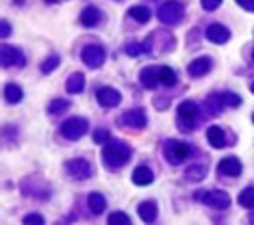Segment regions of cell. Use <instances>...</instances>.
I'll use <instances>...</instances> for the list:
<instances>
[{"label":"cell","mask_w":254,"mask_h":225,"mask_svg":"<svg viewBox=\"0 0 254 225\" xmlns=\"http://www.w3.org/2000/svg\"><path fill=\"white\" fill-rule=\"evenodd\" d=\"M102 160L109 169H122L130 160V147L122 141H109L102 149Z\"/></svg>","instance_id":"obj_1"},{"label":"cell","mask_w":254,"mask_h":225,"mask_svg":"<svg viewBox=\"0 0 254 225\" xmlns=\"http://www.w3.org/2000/svg\"><path fill=\"white\" fill-rule=\"evenodd\" d=\"M176 121H178V128L183 132H191L195 128V121H198V104L191 100L181 102L178 113H176Z\"/></svg>","instance_id":"obj_2"},{"label":"cell","mask_w":254,"mask_h":225,"mask_svg":"<svg viewBox=\"0 0 254 225\" xmlns=\"http://www.w3.org/2000/svg\"><path fill=\"white\" fill-rule=\"evenodd\" d=\"M163 156L170 165H183L185 160L191 156V147L183 141H167L163 145Z\"/></svg>","instance_id":"obj_3"},{"label":"cell","mask_w":254,"mask_h":225,"mask_svg":"<svg viewBox=\"0 0 254 225\" xmlns=\"http://www.w3.org/2000/svg\"><path fill=\"white\" fill-rule=\"evenodd\" d=\"M183 15H185V7L178 0H167L159 9V20L163 24H178L183 20Z\"/></svg>","instance_id":"obj_4"},{"label":"cell","mask_w":254,"mask_h":225,"mask_svg":"<svg viewBox=\"0 0 254 225\" xmlns=\"http://www.w3.org/2000/svg\"><path fill=\"white\" fill-rule=\"evenodd\" d=\"M87 128H89L87 119L72 117V119H67V121H63L61 124V136H65L67 141H78L80 136H85Z\"/></svg>","instance_id":"obj_5"},{"label":"cell","mask_w":254,"mask_h":225,"mask_svg":"<svg viewBox=\"0 0 254 225\" xmlns=\"http://www.w3.org/2000/svg\"><path fill=\"white\" fill-rule=\"evenodd\" d=\"M198 199L202 201V204L215 208V210H226V208L230 206V197L228 193H224V190L219 188H213V190H202V193L198 195Z\"/></svg>","instance_id":"obj_6"},{"label":"cell","mask_w":254,"mask_h":225,"mask_svg":"<svg viewBox=\"0 0 254 225\" xmlns=\"http://www.w3.org/2000/svg\"><path fill=\"white\" fill-rule=\"evenodd\" d=\"M80 59H83V63L87 67H100L102 63H105L107 59V52L102 45H96V44H91V45H85L83 52H80Z\"/></svg>","instance_id":"obj_7"},{"label":"cell","mask_w":254,"mask_h":225,"mask_svg":"<svg viewBox=\"0 0 254 225\" xmlns=\"http://www.w3.org/2000/svg\"><path fill=\"white\" fill-rule=\"evenodd\" d=\"M65 169L74 180H87V178H91V171H94L85 158H72L70 163L65 165Z\"/></svg>","instance_id":"obj_8"},{"label":"cell","mask_w":254,"mask_h":225,"mask_svg":"<svg viewBox=\"0 0 254 225\" xmlns=\"http://www.w3.org/2000/svg\"><path fill=\"white\" fill-rule=\"evenodd\" d=\"M96 100H98L100 106L113 108V106H118V104L122 102V95H120V91L113 89V87H102V89L96 91Z\"/></svg>","instance_id":"obj_9"},{"label":"cell","mask_w":254,"mask_h":225,"mask_svg":"<svg viewBox=\"0 0 254 225\" xmlns=\"http://www.w3.org/2000/svg\"><path fill=\"white\" fill-rule=\"evenodd\" d=\"M122 124L126 126V128H130V130H143V128H146V124H148L146 113H143L141 108H132V111H126V113L122 115Z\"/></svg>","instance_id":"obj_10"},{"label":"cell","mask_w":254,"mask_h":225,"mask_svg":"<svg viewBox=\"0 0 254 225\" xmlns=\"http://www.w3.org/2000/svg\"><path fill=\"white\" fill-rule=\"evenodd\" d=\"M24 63H26V59L20 48L2 45V65L4 67H24Z\"/></svg>","instance_id":"obj_11"},{"label":"cell","mask_w":254,"mask_h":225,"mask_svg":"<svg viewBox=\"0 0 254 225\" xmlns=\"http://www.w3.org/2000/svg\"><path fill=\"white\" fill-rule=\"evenodd\" d=\"M217 173L219 176H226V178H237L241 173V160L237 158V156H228V158L219 160L217 165Z\"/></svg>","instance_id":"obj_12"},{"label":"cell","mask_w":254,"mask_h":225,"mask_svg":"<svg viewBox=\"0 0 254 225\" xmlns=\"http://www.w3.org/2000/svg\"><path fill=\"white\" fill-rule=\"evenodd\" d=\"M211 67H213V61L209 59V56H200V59L189 63V76L202 78V76H206V74L211 72Z\"/></svg>","instance_id":"obj_13"},{"label":"cell","mask_w":254,"mask_h":225,"mask_svg":"<svg viewBox=\"0 0 254 225\" xmlns=\"http://www.w3.org/2000/svg\"><path fill=\"white\" fill-rule=\"evenodd\" d=\"M206 39L213 42V44H226L230 39V31L222 24H211L209 28H206Z\"/></svg>","instance_id":"obj_14"},{"label":"cell","mask_w":254,"mask_h":225,"mask_svg":"<svg viewBox=\"0 0 254 225\" xmlns=\"http://www.w3.org/2000/svg\"><path fill=\"white\" fill-rule=\"evenodd\" d=\"M206 138H209V143L215 149H219V147H224V145H228L230 141H226V132H224L219 126H211L209 130H206Z\"/></svg>","instance_id":"obj_15"},{"label":"cell","mask_w":254,"mask_h":225,"mask_svg":"<svg viewBox=\"0 0 254 225\" xmlns=\"http://www.w3.org/2000/svg\"><path fill=\"white\" fill-rule=\"evenodd\" d=\"M139 80H141V85L146 87V89H157V85L161 83L159 80V67L157 69L154 67H143L141 74H139Z\"/></svg>","instance_id":"obj_16"},{"label":"cell","mask_w":254,"mask_h":225,"mask_svg":"<svg viewBox=\"0 0 254 225\" xmlns=\"http://www.w3.org/2000/svg\"><path fill=\"white\" fill-rule=\"evenodd\" d=\"M100 20H102V13H100V9H96V7H87L83 13H80V24L87 26V28L98 26Z\"/></svg>","instance_id":"obj_17"},{"label":"cell","mask_w":254,"mask_h":225,"mask_svg":"<svg viewBox=\"0 0 254 225\" xmlns=\"http://www.w3.org/2000/svg\"><path fill=\"white\" fill-rule=\"evenodd\" d=\"M65 89H67V93L78 95L80 91L85 89V74L74 72L72 76H67V80H65Z\"/></svg>","instance_id":"obj_18"},{"label":"cell","mask_w":254,"mask_h":225,"mask_svg":"<svg viewBox=\"0 0 254 225\" xmlns=\"http://www.w3.org/2000/svg\"><path fill=\"white\" fill-rule=\"evenodd\" d=\"M154 180V173L148 169V167H137L135 171H132V182L137 184V186H148V184H152Z\"/></svg>","instance_id":"obj_19"},{"label":"cell","mask_w":254,"mask_h":225,"mask_svg":"<svg viewBox=\"0 0 254 225\" xmlns=\"http://www.w3.org/2000/svg\"><path fill=\"white\" fill-rule=\"evenodd\" d=\"M137 210H139V217L146 223H152L154 219H157V215H159V212H157V204H154V201H141Z\"/></svg>","instance_id":"obj_20"},{"label":"cell","mask_w":254,"mask_h":225,"mask_svg":"<svg viewBox=\"0 0 254 225\" xmlns=\"http://www.w3.org/2000/svg\"><path fill=\"white\" fill-rule=\"evenodd\" d=\"M128 17L135 22H139V24H146V22L152 17V11L148 7H143V4H137V7H130L128 9Z\"/></svg>","instance_id":"obj_21"},{"label":"cell","mask_w":254,"mask_h":225,"mask_svg":"<svg viewBox=\"0 0 254 225\" xmlns=\"http://www.w3.org/2000/svg\"><path fill=\"white\" fill-rule=\"evenodd\" d=\"M87 206L94 215H100V212H105V208H107V199L102 197V193H91L87 197Z\"/></svg>","instance_id":"obj_22"},{"label":"cell","mask_w":254,"mask_h":225,"mask_svg":"<svg viewBox=\"0 0 254 225\" xmlns=\"http://www.w3.org/2000/svg\"><path fill=\"white\" fill-rule=\"evenodd\" d=\"M22 97H24V93H22L20 85H13V83L4 85V100H7L9 104H18Z\"/></svg>","instance_id":"obj_23"},{"label":"cell","mask_w":254,"mask_h":225,"mask_svg":"<svg viewBox=\"0 0 254 225\" xmlns=\"http://www.w3.org/2000/svg\"><path fill=\"white\" fill-rule=\"evenodd\" d=\"M159 80H161V85H165V87H172V85H176V72L172 67H159Z\"/></svg>","instance_id":"obj_24"},{"label":"cell","mask_w":254,"mask_h":225,"mask_svg":"<svg viewBox=\"0 0 254 225\" xmlns=\"http://www.w3.org/2000/svg\"><path fill=\"white\" fill-rule=\"evenodd\" d=\"M185 176H187V180H191V182H200L202 178L206 176V165H191Z\"/></svg>","instance_id":"obj_25"},{"label":"cell","mask_w":254,"mask_h":225,"mask_svg":"<svg viewBox=\"0 0 254 225\" xmlns=\"http://www.w3.org/2000/svg\"><path fill=\"white\" fill-rule=\"evenodd\" d=\"M70 106H72V104L67 100H59V97H57V100H53L48 104V113L50 115H63Z\"/></svg>","instance_id":"obj_26"},{"label":"cell","mask_w":254,"mask_h":225,"mask_svg":"<svg viewBox=\"0 0 254 225\" xmlns=\"http://www.w3.org/2000/svg\"><path fill=\"white\" fill-rule=\"evenodd\" d=\"M239 204L244 208H254V186H248L239 193Z\"/></svg>","instance_id":"obj_27"},{"label":"cell","mask_w":254,"mask_h":225,"mask_svg":"<svg viewBox=\"0 0 254 225\" xmlns=\"http://www.w3.org/2000/svg\"><path fill=\"white\" fill-rule=\"evenodd\" d=\"M219 97H222L224 106H230V108L241 106V97L237 93H233V91H224V93H219Z\"/></svg>","instance_id":"obj_28"},{"label":"cell","mask_w":254,"mask_h":225,"mask_svg":"<svg viewBox=\"0 0 254 225\" xmlns=\"http://www.w3.org/2000/svg\"><path fill=\"white\" fill-rule=\"evenodd\" d=\"M206 106H209V115H217L219 111H222L224 102H222V97H219V93L206 97Z\"/></svg>","instance_id":"obj_29"},{"label":"cell","mask_w":254,"mask_h":225,"mask_svg":"<svg viewBox=\"0 0 254 225\" xmlns=\"http://www.w3.org/2000/svg\"><path fill=\"white\" fill-rule=\"evenodd\" d=\"M59 63H61V59L57 54H53V56H48L44 63H42V72L44 74H50V72H55L57 67H59Z\"/></svg>","instance_id":"obj_30"},{"label":"cell","mask_w":254,"mask_h":225,"mask_svg":"<svg viewBox=\"0 0 254 225\" xmlns=\"http://www.w3.org/2000/svg\"><path fill=\"white\" fill-rule=\"evenodd\" d=\"M126 54L128 56H141V54H146V48H143V44H128L126 45Z\"/></svg>","instance_id":"obj_31"},{"label":"cell","mask_w":254,"mask_h":225,"mask_svg":"<svg viewBox=\"0 0 254 225\" xmlns=\"http://www.w3.org/2000/svg\"><path fill=\"white\" fill-rule=\"evenodd\" d=\"M94 141L98 143V145H105V143L111 141V135H109V130L100 128V130H96V132H94Z\"/></svg>","instance_id":"obj_32"},{"label":"cell","mask_w":254,"mask_h":225,"mask_svg":"<svg viewBox=\"0 0 254 225\" xmlns=\"http://www.w3.org/2000/svg\"><path fill=\"white\" fill-rule=\"evenodd\" d=\"M109 223L115 225V223H130V217L124 215V212H113V215H109Z\"/></svg>","instance_id":"obj_33"},{"label":"cell","mask_w":254,"mask_h":225,"mask_svg":"<svg viewBox=\"0 0 254 225\" xmlns=\"http://www.w3.org/2000/svg\"><path fill=\"white\" fill-rule=\"evenodd\" d=\"M219 4H222V0H202V9L206 11H215Z\"/></svg>","instance_id":"obj_34"},{"label":"cell","mask_w":254,"mask_h":225,"mask_svg":"<svg viewBox=\"0 0 254 225\" xmlns=\"http://www.w3.org/2000/svg\"><path fill=\"white\" fill-rule=\"evenodd\" d=\"M24 223H39V225H42L44 223V217L42 215H26L24 217Z\"/></svg>","instance_id":"obj_35"},{"label":"cell","mask_w":254,"mask_h":225,"mask_svg":"<svg viewBox=\"0 0 254 225\" xmlns=\"http://www.w3.org/2000/svg\"><path fill=\"white\" fill-rule=\"evenodd\" d=\"M237 4L246 11H254V0H237Z\"/></svg>","instance_id":"obj_36"},{"label":"cell","mask_w":254,"mask_h":225,"mask_svg":"<svg viewBox=\"0 0 254 225\" xmlns=\"http://www.w3.org/2000/svg\"><path fill=\"white\" fill-rule=\"evenodd\" d=\"M0 28H2V37H9V35H11V26H9L7 20L0 22Z\"/></svg>","instance_id":"obj_37"},{"label":"cell","mask_w":254,"mask_h":225,"mask_svg":"<svg viewBox=\"0 0 254 225\" xmlns=\"http://www.w3.org/2000/svg\"><path fill=\"white\" fill-rule=\"evenodd\" d=\"M250 221H252V223H254V210H252V212H250Z\"/></svg>","instance_id":"obj_38"},{"label":"cell","mask_w":254,"mask_h":225,"mask_svg":"<svg viewBox=\"0 0 254 225\" xmlns=\"http://www.w3.org/2000/svg\"><path fill=\"white\" fill-rule=\"evenodd\" d=\"M46 2H50V4H55V2H59V0H46Z\"/></svg>","instance_id":"obj_39"},{"label":"cell","mask_w":254,"mask_h":225,"mask_svg":"<svg viewBox=\"0 0 254 225\" xmlns=\"http://www.w3.org/2000/svg\"><path fill=\"white\" fill-rule=\"evenodd\" d=\"M250 89H252V93H254V83H252V87H250Z\"/></svg>","instance_id":"obj_40"},{"label":"cell","mask_w":254,"mask_h":225,"mask_svg":"<svg viewBox=\"0 0 254 225\" xmlns=\"http://www.w3.org/2000/svg\"><path fill=\"white\" fill-rule=\"evenodd\" d=\"M252 59H254V50H252Z\"/></svg>","instance_id":"obj_41"},{"label":"cell","mask_w":254,"mask_h":225,"mask_svg":"<svg viewBox=\"0 0 254 225\" xmlns=\"http://www.w3.org/2000/svg\"><path fill=\"white\" fill-rule=\"evenodd\" d=\"M252 121H254V115H252Z\"/></svg>","instance_id":"obj_42"}]
</instances>
